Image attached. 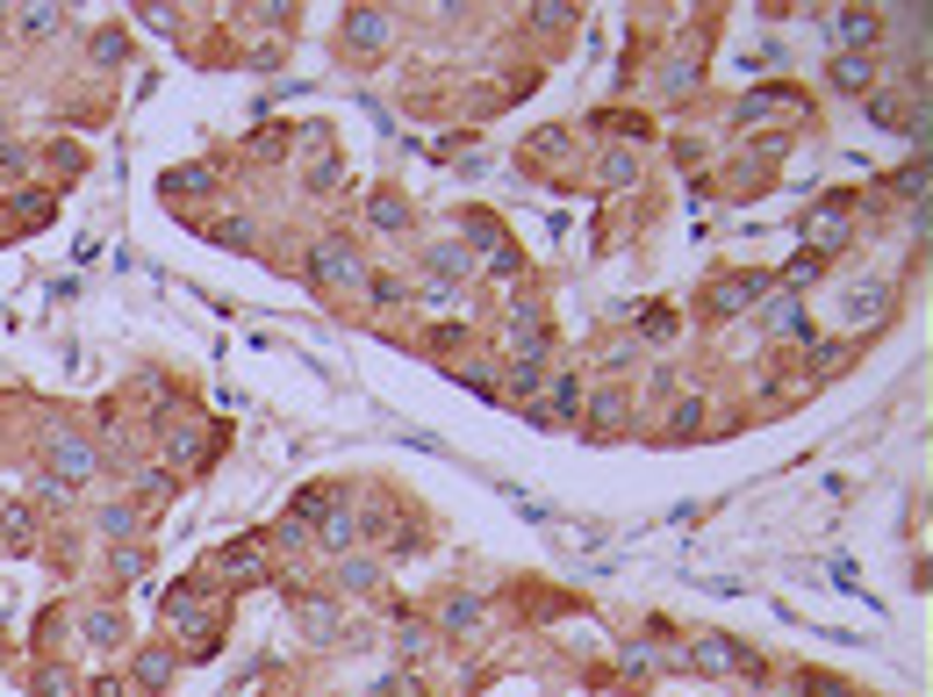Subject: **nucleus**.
<instances>
[{
  "label": "nucleus",
  "instance_id": "nucleus-1",
  "mask_svg": "<svg viewBox=\"0 0 933 697\" xmlns=\"http://www.w3.org/2000/svg\"><path fill=\"white\" fill-rule=\"evenodd\" d=\"M51 468L65 474V482H87V474H94V446H87V438H72V432H58L51 438Z\"/></svg>",
  "mask_w": 933,
  "mask_h": 697
},
{
  "label": "nucleus",
  "instance_id": "nucleus-2",
  "mask_svg": "<svg viewBox=\"0 0 933 697\" xmlns=\"http://www.w3.org/2000/svg\"><path fill=\"white\" fill-rule=\"evenodd\" d=\"M316 280H330V288H352V280H360V260H352L338 238H324V244H316Z\"/></svg>",
  "mask_w": 933,
  "mask_h": 697
},
{
  "label": "nucleus",
  "instance_id": "nucleus-3",
  "mask_svg": "<svg viewBox=\"0 0 933 697\" xmlns=\"http://www.w3.org/2000/svg\"><path fill=\"white\" fill-rule=\"evenodd\" d=\"M346 44H352V51H380V44H388V15H380V8H352Z\"/></svg>",
  "mask_w": 933,
  "mask_h": 697
},
{
  "label": "nucleus",
  "instance_id": "nucleus-4",
  "mask_svg": "<svg viewBox=\"0 0 933 697\" xmlns=\"http://www.w3.org/2000/svg\"><path fill=\"white\" fill-rule=\"evenodd\" d=\"M696 662H704L711 676H726V669H747V676H754V654H740V647L718 640V633H711V640H696Z\"/></svg>",
  "mask_w": 933,
  "mask_h": 697
},
{
  "label": "nucleus",
  "instance_id": "nucleus-5",
  "mask_svg": "<svg viewBox=\"0 0 933 697\" xmlns=\"http://www.w3.org/2000/svg\"><path fill=\"white\" fill-rule=\"evenodd\" d=\"M216 568H223L230 582H259V576H266V546H259V540H244V546H230Z\"/></svg>",
  "mask_w": 933,
  "mask_h": 697
},
{
  "label": "nucleus",
  "instance_id": "nucleus-6",
  "mask_svg": "<svg viewBox=\"0 0 933 697\" xmlns=\"http://www.w3.org/2000/svg\"><path fill=\"white\" fill-rule=\"evenodd\" d=\"M761 288H768V280H754V274H747V280H718V288H711V310L732 316V310H747V302H754Z\"/></svg>",
  "mask_w": 933,
  "mask_h": 697
},
{
  "label": "nucleus",
  "instance_id": "nucleus-7",
  "mask_svg": "<svg viewBox=\"0 0 933 697\" xmlns=\"http://www.w3.org/2000/svg\"><path fill=\"white\" fill-rule=\"evenodd\" d=\"M783 108H797V94H790V87L747 94V101H740V122H768V116H783Z\"/></svg>",
  "mask_w": 933,
  "mask_h": 697
},
{
  "label": "nucleus",
  "instance_id": "nucleus-8",
  "mask_svg": "<svg viewBox=\"0 0 933 697\" xmlns=\"http://www.w3.org/2000/svg\"><path fill=\"white\" fill-rule=\"evenodd\" d=\"M833 29H840L847 44H876L883 15H876V8H840V22H833Z\"/></svg>",
  "mask_w": 933,
  "mask_h": 697
},
{
  "label": "nucleus",
  "instance_id": "nucleus-9",
  "mask_svg": "<svg viewBox=\"0 0 933 697\" xmlns=\"http://www.w3.org/2000/svg\"><path fill=\"white\" fill-rule=\"evenodd\" d=\"M883 316V280H869V288H847V324H876Z\"/></svg>",
  "mask_w": 933,
  "mask_h": 697
},
{
  "label": "nucleus",
  "instance_id": "nucleus-10",
  "mask_svg": "<svg viewBox=\"0 0 933 697\" xmlns=\"http://www.w3.org/2000/svg\"><path fill=\"white\" fill-rule=\"evenodd\" d=\"M812 238H819V252H833V244L847 238V216H840V202H826V209L812 216Z\"/></svg>",
  "mask_w": 933,
  "mask_h": 697
},
{
  "label": "nucleus",
  "instance_id": "nucleus-11",
  "mask_svg": "<svg viewBox=\"0 0 933 697\" xmlns=\"http://www.w3.org/2000/svg\"><path fill=\"white\" fill-rule=\"evenodd\" d=\"M352 540H360V532H352V518H346V510H324V546H330V554H346Z\"/></svg>",
  "mask_w": 933,
  "mask_h": 697
},
{
  "label": "nucleus",
  "instance_id": "nucleus-12",
  "mask_svg": "<svg viewBox=\"0 0 933 697\" xmlns=\"http://www.w3.org/2000/svg\"><path fill=\"white\" fill-rule=\"evenodd\" d=\"M87 640L94 647H116L122 640V618H116V611H87Z\"/></svg>",
  "mask_w": 933,
  "mask_h": 697
},
{
  "label": "nucleus",
  "instance_id": "nucleus-13",
  "mask_svg": "<svg viewBox=\"0 0 933 697\" xmlns=\"http://www.w3.org/2000/svg\"><path fill=\"white\" fill-rule=\"evenodd\" d=\"M166 446H173L180 460H194V454H202V432H194V418H180L173 432H166Z\"/></svg>",
  "mask_w": 933,
  "mask_h": 697
},
{
  "label": "nucleus",
  "instance_id": "nucleus-14",
  "mask_svg": "<svg viewBox=\"0 0 933 697\" xmlns=\"http://www.w3.org/2000/svg\"><path fill=\"white\" fill-rule=\"evenodd\" d=\"M324 510H330V489H302V496H294V525L324 518Z\"/></svg>",
  "mask_w": 933,
  "mask_h": 697
},
{
  "label": "nucleus",
  "instance_id": "nucleus-15",
  "mask_svg": "<svg viewBox=\"0 0 933 697\" xmlns=\"http://www.w3.org/2000/svg\"><path fill=\"white\" fill-rule=\"evenodd\" d=\"M130 525H137V510H130V504H108V510H101V532H108V540H130Z\"/></svg>",
  "mask_w": 933,
  "mask_h": 697
},
{
  "label": "nucleus",
  "instance_id": "nucleus-16",
  "mask_svg": "<svg viewBox=\"0 0 933 697\" xmlns=\"http://www.w3.org/2000/svg\"><path fill=\"white\" fill-rule=\"evenodd\" d=\"M596 424H604V432H618V424H625V396H618V388L596 396Z\"/></svg>",
  "mask_w": 933,
  "mask_h": 697
},
{
  "label": "nucleus",
  "instance_id": "nucleus-17",
  "mask_svg": "<svg viewBox=\"0 0 933 697\" xmlns=\"http://www.w3.org/2000/svg\"><path fill=\"white\" fill-rule=\"evenodd\" d=\"M833 80H840V87H869L876 72H869V58H840V65H833Z\"/></svg>",
  "mask_w": 933,
  "mask_h": 697
},
{
  "label": "nucleus",
  "instance_id": "nucleus-18",
  "mask_svg": "<svg viewBox=\"0 0 933 697\" xmlns=\"http://www.w3.org/2000/svg\"><path fill=\"white\" fill-rule=\"evenodd\" d=\"M374 576H380L374 561H346V568H338V582H346V590H374Z\"/></svg>",
  "mask_w": 933,
  "mask_h": 697
},
{
  "label": "nucleus",
  "instance_id": "nucleus-19",
  "mask_svg": "<svg viewBox=\"0 0 933 697\" xmlns=\"http://www.w3.org/2000/svg\"><path fill=\"white\" fill-rule=\"evenodd\" d=\"M58 22H65L58 8H22V29H29V36H51Z\"/></svg>",
  "mask_w": 933,
  "mask_h": 697
},
{
  "label": "nucleus",
  "instance_id": "nucleus-20",
  "mask_svg": "<svg viewBox=\"0 0 933 697\" xmlns=\"http://www.w3.org/2000/svg\"><path fill=\"white\" fill-rule=\"evenodd\" d=\"M432 266H438V274H466L474 260H466V244H438V252H432Z\"/></svg>",
  "mask_w": 933,
  "mask_h": 697
},
{
  "label": "nucleus",
  "instance_id": "nucleus-21",
  "mask_svg": "<svg viewBox=\"0 0 933 697\" xmlns=\"http://www.w3.org/2000/svg\"><path fill=\"white\" fill-rule=\"evenodd\" d=\"M166 676H173V662H166V654H144V662H137V683H144V690H158Z\"/></svg>",
  "mask_w": 933,
  "mask_h": 697
},
{
  "label": "nucleus",
  "instance_id": "nucleus-22",
  "mask_svg": "<svg viewBox=\"0 0 933 697\" xmlns=\"http://www.w3.org/2000/svg\"><path fill=\"white\" fill-rule=\"evenodd\" d=\"M482 618V597H452L446 604V626H474Z\"/></svg>",
  "mask_w": 933,
  "mask_h": 697
},
{
  "label": "nucleus",
  "instance_id": "nucleus-23",
  "mask_svg": "<svg viewBox=\"0 0 933 697\" xmlns=\"http://www.w3.org/2000/svg\"><path fill=\"white\" fill-rule=\"evenodd\" d=\"M696 418H704V402H696V396H690V402H675V424H668V432H675V438L696 432Z\"/></svg>",
  "mask_w": 933,
  "mask_h": 697
},
{
  "label": "nucleus",
  "instance_id": "nucleus-24",
  "mask_svg": "<svg viewBox=\"0 0 933 697\" xmlns=\"http://www.w3.org/2000/svg\"><path fill=\"white\" fill-rule=\"evenodd\" d=\"M15 216H22V224H44V216H51V202H44V194H22Z\"/></svg>",
  "mask_w": 933,
  "mask_h": 697
},
{
  "label": "nucleus",
  "instance_id": "nucleus-25",
  "mask_svg": "<svg viewBox=\"0 0 933 697\" xmlns=\"http://www.w3.org/2000/svg\"><path fill=\"white\" fill-rule=\"evenodd\" d=\"M402 654H432V633H424V626H402Z\"/></svg>",
  "mask_w": 933,
  "mask_h": 697
},
{
  "label": "nucleus",
  "instance_id": "nucleus-26",
  "mask_svg": "<svg viewBox=\"0 0 933 697\" xmlns=\"http://www.w3.org/2000/svg\"><path fill=\"white\" fill-rule=\"evenodd\" d=\"M158 496H166V474L152 468V474H144V482H137V504H158Z\"/></svg>",
  "mask_w": 933,
  "mask_h": 697
},
{
  "label": "nucleus",
  "instance_id": "nucleus-27",
  "mask_svg": "<svg viewBox=\"0 0 933 697\" xmlns=\"http://www.w3.org/2000/svg\"><path fill=\"white\" fill-rule=\"evenodd\" d=\"M302 626H310L316 640H324V633H330V604H310V611H302Z\"/></svg>",
  "mask_w": 933,
  "mask_h": 697
},
{
  "label": "nucleus",
  "instance_id": "nucleus-28",
  "mask_svg": "<svg viewBox=\"0 0 933 697\" xmlns=\"http://www.w3.org/2000/svg\"><path fill=\"white\" fill-rule=\"evenodd\" d=\"M574 402H582V388L560 382V388H554V410H560V418H574Z\"/></svg>",
  "mask_w": 933,
  "mask_h": 697
},
{
  "label": "nucleus",
  "instance_id": "nucleus-29",
  "mask_svg": "<svg viewBox=\"0 0 933 697\" xmlns=\"http://www.w3.org/2000/svg\"><path fill=\"white\" fill-rule=\"evenodd\" d=\"M94 697H122V683H94Z\"/></svg>",
  "mask_w": 933,
  "mask_h": 697
},
{
  "label": "nucleus",
  "instance_id": "nucleus-30",
  "mask_svg": "<svg viewBox=\"0 0 933 697\" xmlns=\"http://www.w3.org/2000/svg\"><path fill=\"white\" fill-rule=\"evenodd\" d=\"M8 611H15V597H8V582H0V618H8Z\"/></svg>",
  "mask_w": 933,
  "mask_h": 697
}]
</instances>
